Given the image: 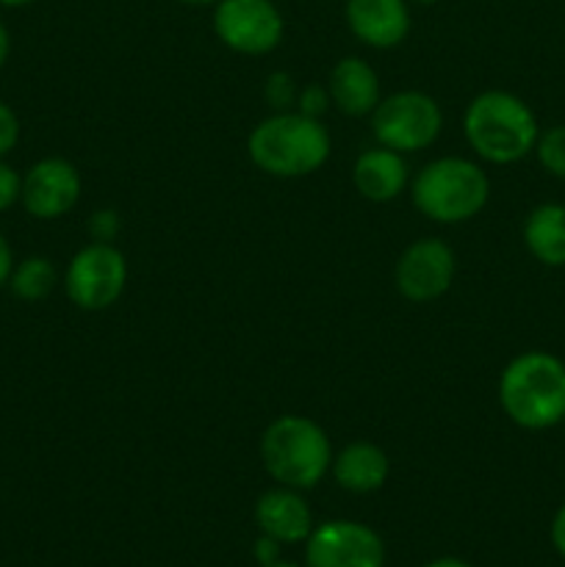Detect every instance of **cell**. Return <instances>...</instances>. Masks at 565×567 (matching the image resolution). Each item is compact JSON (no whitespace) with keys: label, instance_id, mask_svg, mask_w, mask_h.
Segmentation results:
<instances>
[{"label":"cell","instance_id":"17","mask_svg":"<svg viewBox=\"0 0 565 567\" xmlns=\"http://www.w3.org/2000/svg\"><path fill=\"white\" fill-rule=\"evenodd\" d=\"M524 244L537 264L552 269L565 266V205H537L524 221Z\"/></svg>","mask_w":565,"mask_h":567},{"label":"cell","instance_id":"23","mask_svg":"<svg viewBox=\"0 0 565 567\" xmlns=\"http://www.w3.org/2000/svg\"><path fill=\"white\" fill-rule=\"evenodd\" d=\"M266 97H269V103L275 105V109H286V105L294 103V81L288 75H282V72H275V75L269 78V83H266Z\"/></svg>","mask_w":565,"mask_h":567},{"label":"cell","instance_id":"30","mask_svg":"<svg viewBox=\"0 0 565 567\" xmlns=\"http://www.w3.org/2000/svg\"><path fill=\"white\" fill-rule=\"evenodd\" d=\"M33 3V0H0V6H9V9H20V6Z\"/></svg>","mask_w":565,"mask_h":567},{"label":"cell","instance_id":"21","mask_svg":"<svg viewBox=\"0 0 565 567\" xmlns=\"http://www.w3.org/2000/svg\"><path fill=\"white\" fill-rule=\"evenodd\" d=\"M17 138H20V122H17V114L0 100V158L14 150Z\"/></svg>","mask_w":565,"mask_h":567},{"label":"cell","instance_id":"34","mask_svg":"<svg viewBox=\"0 0 565 567\" xmlns=\"http://www.w3.org/2000/svg\"><path fill=\"white\" fill-rule=\"evenodd\" d=\"M563 424H565V421H563Z\"/></svg>","mask_w":565,"mask_h":567},{"label":"cell","instance_id":"3","mask_svg":"<svg viewBox=\"0 0 565 567\" xmlns=\"http://www.w3.org/2000/svg\"><path fill=\"white\" fill-rule=\"evenodd\" d=\"M247 153L260 172L271 177H305L330 158V133L302 111L269 116L247 138Z\"/></svg>","mask_w":565,"mask_h":567},{"label":"cell","instance_id":"6","mask_svg":"<svg viewBox=\"0 0 565 567\" xmlns=\"http://www.w3.org/2000/svg\"><path fill=\"white\" fill-rule=\"evenodd\" d=\"M371 127L382 147L415 153L430 147L441 136L443 114L430 94L408 89L377 103V109L371 111Z\"/></svg>","mask_w":565,"mask_h":567},{"label":"cell","instance_id":"33","mask_svg":"<svg viewBox=\"0 0 565 567\" xmlns=\"http://www.w3.org/2000/svg\"><path fill=\"white\" fill-rule=\"evenodd\" d=\"M415 3H421V6H430V3H435V0H415Z\"/></svg>","mask_w":565,"mask_h":567},{"label":"cell","instance_id":"20","mask_svg":"<svg viewBox=\"0 0 565 567\" xmlns=\"http://www.w3.org/2000/svg\"><path fill=\"white\" fill-rule=\"evenodd\" d=\"M22 197V177L0 161V210L11 208Z\"/></svg>","mask_w":565,"mask_h":567},{"label":"cell","instance_id":"16","mask_svg":"<svg viewBox=\"0 0 565 567\" xmlns=\"http://www.w3.org/2000/svg\"><path fill=\"white\" fill-rule=\"evenodd\" d=\"M332 105L347 116H366L380 103V78L363 59H341L327 83Z\"/></svg>","mask_w":565,"mask_h":567},{"label":"cell","instance_id":"27","mask_svg":"<svg viewBox=\"0 0 565 567\" xmlns=\"http://www.w3.org/2000/svg\"><path fill=\"white\" fill-rule=\"evenodd\" d=\"M11 269H14V258H11V247L3 236H0V288L9 282Z\"/></svg>","mask_w":565,"mask_h":567},{"label":"cell","instance_id":"26","mask_svg":"<svg viewBox=\"0 0 565 567\" xmlns=\"http://www.w3.org/2000/svg\"><path fill=\"white\" fill-rule=\"evenodd\" d=\"M548 537H552V546L559 557L565 559V502L559 504V509L552 518V529H548Z\"/></svg>","mask_w":565,"mask_h":567},{"label":"cell","instance_id":"8","mask_svg":"<svg viewBox=\"0 0 565 567\" xmlns=\"http://www.w3.org/2000/svg\"><path fill=\"white\" fill-rule=\"evenodd\" d=\"M282 14L271 0H219L214 31L225 48L242 55H264L280 44Z\"/></svg>","mask_w":565,"mask_h":567},{"label":"cell","instance_id":"28","mask_svg":"<svg viewBox=\"0 0 565 567\" xmlns=\"http://www.w3.org/2000/svg\"><path fill=\"white\" fill-rule=\"evenodd\" d=\"M9 50H11V37H9V28L3 25V20H0V66L6 64V59H9Z\"/></svg>","mask_w":565,"mask_h":567},{"label":"cell","instance_id":"7","mask_svg":"<svg viewBox=\"0 0 565 567\" xmlns=\"http://www.w3.org/2000/svg\"><path fill=\"white\" fill-rule=\"evenodd\" d=\"M127 282V260L116 247L92 241L78 249L64 275L66 297L81 310H105L122 297Z\"/></svg>","mask_w":565,"mask_h":567},{"label":"cell","instance_id":"22","mask_svg":"<svg viewBox=\"0 0 565 567\" xmlns=\"http://www.w3.org/2000/svg\"><path fill=\"white\" fill-rule=\"evenodd\" d=\"M89 233H92L94 241L111 244V238L120 233V216H116L114 210H97V214H92V219H89Z\"/></svg>","mask_w":565,"mask_h":567},{"label":"cell","instance_id":"4","mask_svg":"<svg viewBox=\"0 0 565 567\" xmlns=\"http://www.w3.org/2000/svg\"><path fill=\"white\" fill-rule=\"evenodd\" d=\"M260 460L271 480L291 491H310L332 465L327 432L305 415H282L260 437Z\"/></svg>","mask_w":565,"mask_h":567},{"label":"cell","instance_id":"18","mask_svg":"<svg viewBox=\"0 0 565 567\" xmlns=\"http://www.w3.org/2000/svg\"><path fill=\"white\" fill-rule=\"evenodd\" d=\"M55 282H59V271H55V266L50 264L48 258H39V255L17 264L9 277V286L11 291H14V297L25 299V302H39V299H44L53 291Z\"/></svg>","mask_w":565,"mask_h":567},{"label":"cell","instance_id":"5","mask_svg":"<svg viewBox=\"0 0 565 567\" xmlns=\"http://www.w3.org/2000/svg\"><path fill=\"white\" fill-rule=\"evenodd\" d=\"M491 197V181L480 164L458 155L430 161L413 181V205L438 225H460L480 214Z\"/></svg>","mask_w":565,"mask_h":567},{"label":"cell","instance_id":"19","mask_svg":"<svg viewBox=\"0 0 565 567\" xmlns=\"http://www.w3.org/2000/svg\"><path fill=\"white\" fill-rule=\"evenodd\" d=\"M535 155L552 177L565 181V125H554L537 136Z\"/></svg>","mask_w":565,"mask_h":567},{"label":"cell","instance_id":"31","mask_svg":"<svg viewBox=\"0 0 565 567\" xmlns=\"http://www.w3.org/2000/svg\"><path fill=\"white\" fill-rule=\"evenodd\" d=\"M177 3H186V6H216L219 0H177Z\"/></svg>","mask_w":565,"mask_h":567},{"label":"cell","instance_id":"25","mask_svg":"<svg viewBox=\"0 0 565 567\" xmlns=\"http://www.w3.org/2000/svg\"><path fill=\"white\" fill-rule=\"evenodd\" d=\"M253 554H255V563H258L260 567H266V565H271L280 559V543L271 540V537H266V535H260L258 540H255Z\"/></svg>","mask_w":565,"mask_h":567},{"label":"cell","instance_id":"15","mask_svg":"<svg viewBox=\"0 0 565 567\" xmlns=\"http://www.w3.org/2000/svg\"><path fill=\"white\" fill-rule=\"evenodd\" d=\"M330 471L338 487L366 496V493H377L386 485L388 474H391V460L374 443L355 441L332 457Z\"/></svg>","mask_w":565,"mask_h":567},{"label":"cell","instance_id":"10","mask_svg":"<svg viewBox=\"0 0 565 567\" xmlns=\"http://www.w3.org/2000/svg\"><path fill=\"white\" fill-rule=\"evenodd\" d=\"M458 260L452 247L441 238L413 241L393 266V280L399 293L410 302H432L452 288Z\"/></svg>","mask_w":565,"mask_h":567},{"label":"cell","instance_id":"1","mask_svg":"<svg viewBox=\"0 0 565 567\" xmlns=\"http://www.w3.org/2000/svg\"><path fill=\"white\" fill-rule=\"evenodd\" d=\"M499 404L521 430H552L565 421V363L532 349L504 365L499 377Z\"/></svg>","mask_w":565,"mask_h":567},{"label":"cell","instance_id":"2","mask_svg":"<svg viewBox=\"0 0 565 567\" xmlns=\"http://www.w3.org/2000/svg\"><path fill=\"white\" fill-rule=\"evenodd\" d=\"M465 138L471 150L487 164H515L535 153L537 116L515 94L491 89L476 94L465 109Z\"/></svg>","mask_w":565,"mask_h":567},{"label":"cell","instance_id":"12","mask_svg":"<svg viewBox=\"0 0 565 567\" xmlns=\"http://www.w3.org/2000/svg\"><path fill=\"white\" fill-rule=\"evenodd\" d=\"M255 524L260 535L271 537L280 546L305 543L314 532V515L308 502L291 487H271L255 504Z\"/></svg>","mask_w":565,"mask_h":567},{"label":"cell","instance_id":"13","mask_svg":"<svg viewBox=\"0 0 565 567\" xmlns=\"http://www.w3.org/2000/svg\"><path fill=\"white\" fill-rule=\"evenodd\" d=\"M349 31L377 50L397 48L410 33V11L404 0H347Z\"/></svg>","mask_w":565,"mask_h":567},{"label":"cell","instance_id":"11","mask_svg":"<svg viewBox=\"0 0 565 567\" xmlns=\"http://www.w3.org/2000/svg\"><path fill=\"white\" fill-rule=\"evenodd\" d=\"M81 197V175L64 158H42L22 177V205L33 219H59Z\"/></svg>","mask_w":565,"mask_h":567},{"label":"cell","instance_id":"24","mask_svg":"<svg viewBox=\"0 0 565 567\" xmlns=\"http://www.w3.org/2000/svg\"><path fill=\"white\" fill-rule=\"evenodd\" d=\"M327 100H330L327 89L308 86L302 94H299V111H302L305 116H314V120H319V114L325 111Z\"/></svg>","mask_w":565,"mask_h":567},{"label":"cell","instance_id":"14","mask_svg":"<svg viewBox=\"0 0 565 567\" xmlns=\"http://www.w3.org/2000/svg\"><path fill=\"white\" fill-rule=\"evenodd\" d=\"M352 183L360 197L369 199V203H391L408 186V164H404L402 153L380 144V147L358 155Z\"/></svg>","mask_w":565,"mask_h":567},{"label":"cell","instance_id":"9","mask_svg":"<svg viewBox=\"0 0 565 567\" xmlns=\"http://www.w3.org/2000/svg\"><path fill=\"white\" fill-rule=\"evenodd\" d=\"M305 567H386V543L358 520H327L305 540Z\"/></svg>","mask_w":565,"mask_h":567},{"label":"cell","instance_id":"32","mask_svg":"<svg viewBox=\"0 0 565 567\" xmlns=\"http://www.w3.org/2000/svg\"><path fill=\"white\" fill-rule=\"evenodd\" d=\"M266 567H305V565H297V563H286V559H277V563L266 565Z\"/></svg>","mask_w":565,"mask_h":567},{"label":"cell","instance_id":"29","mask_svg":"<svg viewBox=\"0 0 565 567\" xmlns=\"http://www.w3.org/2000/svg\"><path fill=\"white\" fill-rule=\"evenodd\" d=\"M424 567H474V565L463 563V559H454V557H443V559H432V563H427Z\"/></svg>","mask_w":565,"mask_h":567}]
</instances>
